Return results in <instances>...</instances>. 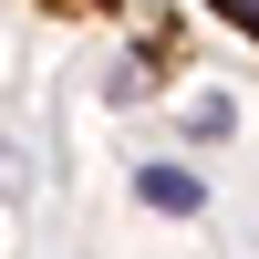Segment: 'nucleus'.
<instances>
[{"mask_svg": "<svg viewBox=\"0 0 259 259\" xmlns=\"http://www.w3.org/2000/svg\"><path fill=\"white\" fill-rule=\"evenodd\" d=\"M135 197L156 207V218H197V207H207V177H197V166H135Z\"/></svg>", "mask_w": 259, "mask_h": 259, "instance_id": "f257e3e1", "label": "nucleus"}, {"mask_svg": "<svg viewBox=\"0 0 259 259\" xmlns=\"http://www.w3.org/2000/svg\"><path fill=\"white\" fill-rule=\"evenodd\" d=\"M228 124H239V104H228V94H197V104H187V135H197V145H218Z\"/></svg>", "mask_w": 259, "mask_h": 259, "instance_id": "f03ea898", "label": "nucleus"}, {"mask_svg": "<svg viewBox=\"0 0 259 259\" xmlns=\"http://www.w3.org/2000/svg\"><path fill=\"white\" fill-rule=\"evenodd\" d=\"M0 197H21V166H11V145H0Z\"/></svg>", "mask_w": 259, "mask_h": 259, "instance_id": "7ed1b4c3", "label": "nucleus"}, {"mask_svg": "<svg viewBox=\"0 0 259 259\" xmlns=\"http://www.w3.org/2000/svg\"><path fill=\"white\" fill-rule=\"evenodd\" d=\"M73 11H94V0H73Z\"/></svg>", "mask_w": 259, "mask_h": 259, "instance_id": "20e7f679", "label": "nucleus"}]
</instances>
